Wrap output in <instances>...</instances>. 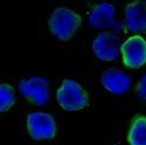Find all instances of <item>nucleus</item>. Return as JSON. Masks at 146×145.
<instances>
[{
    "instance_id": "nucleus-1",
    "label": "nucleus",
    "mask_w": 146,
    "mask_h": 145,
    "mask_svg": "<svg viewBox=\"0 0 146 145\" xmlns=\"http://www.w3.org/2000/svg\"><path fill=\"white\" fill-rule=\"evenodd\" d=\"M81 25V16L66 7H59L54 9L48 20V29L52 35L63 42L71 39Z\"/></svg>"
},
{
    "instance_id": "nucleus-2",
    "label": "nucleus",
    "mask_w": 146,
    "mask_h": 145,
    "mask_svg": "<svg viewBox=\"0 0 146 145\" xmlns=\"http://www.w3.org/2000/svg\"><path fill=\"white\" fill-rule=\"evenodd\" d=\"M56 100L64 111H81L89 105V94L80 83L66 78L56 91Z\"/></svg>"
},
{
    "instance_id": "nucleus-3",
    "label": "nucleus",
    "mask_w": 146,
    "mask_h": 145,
    "mask_svg": "<svg viewBox=\"0 0 146 145\" xmlns=\"http://www.w3.org/2000/svg\"><path fill=\"white\" fill-rule=\"evenodd\" d=\"M27 128L29 135L36 140L51 139L56 134V123L54 118L45 112H32L27 118Z\"/></svg>"
},
{
    "instance_id": "nucleus-4",
    "label": "nucleus",
    "mask_w": 146,
    "mask_h": 145,
    "mask_svg": "<svg viewBox=\"0 0 146 145\" xmlns=\"http://www.w3.org/2000/svg\"><path fill=\"white\" fill-rule=\"evenodd\" d=\"M92 49L98 59L102 61H114L122 49L121 38L114 31H102L93 41Z\"/></svg>"
},
{
    "instance_id": "nucleus-5",
    "label": "nucleus",
    "mask_w": 146,
    "mask_h": 145,
    "mask_svg": "<svg viewBox=\"0 0 146 145\" xmlns=\"http://www.w3.org/2000/svg\"><path fill=\"white\" fill-rule=\"evenodd\" d=\"M19 92L33 105L38 106L45 105L50 99L48 82L46 78L40 76L21 81L19 83Z\"/></svg>"
},
{
    "instance_id": "nucleus-6",
    "label": "nucleus",
    "mask_w": 146,
    "mask_h": 145,
    "mask_svg": "<svg viewBox=\"0 0 146 145\" xmlns=\"http://www.w3.org/2000/svg\"><path fill=\"white\" fill-rule=\"evenodd\" d=\"M122 58L128 68L137 69L146 63V41L141 36H132L122 43Z\"/></svg>"
},
{
    "instance_id": "nucleus-7",
    "label": "nucleus",
    "mask_w": 146,
    "mask_h": 145,
    "mask_svg": "<svg viewBox=\"0 0 146 145\" xmlns=\"http://www.w3.org/2000/svg\"><path fill=\"white\" fill-rule=\"evenodd\" d=\"M100 82L102 86L113 94H122L131 89V77L120 68H108L102 71Z\"/></svg>"
},
{
    "instance_id": "nucleus-8",
    "label": "nucleus",
    "mask_w": 146,
    "mask_h": 145,
    "mask_svg": "<svg viewBox=\"0 0 146 145\" xmlns=\"http://www.w3.org/2000/svg\"><path fill=\"white\" fill-rule=\"evenodd\" d=\"M89 23L98 29H120L115 21V8L109 3L96 5L89 14Z\"/></svg>"
},
{
    "instance_id": "nucleus-9",
    "label": "nucleus",
    "mask_w": 146,
    "mask_h": 145,
    "mask_svg": "<svg viewBox=\"0 0 146 145\" xmlns=\"http://www.w3.org/2000/svg\"><path fill=\"white\" fill-rule=\"evenodd\" d=\"M124 24L129 31H146V3L135 1L127 5Z\"/></svg>"
},
{
    "instance_id": "nucleus-10",
    "label": "nucleus",
    "mask_w": 146,
    "mask_h": 145,
    "mask_svg": "<svg viewBox=\"0 0 146 145\" xmlns=\"http://www.w3.org/2000/svg\"><path fill=\"white\" fill-rule=\"evenodd\" d=\"M130 145H146V116H136L128 132Z\"/></svg>"
},
{
    "instance_id": "nucleus-11",
    "label": "nucleus",
    "mask_w": 146,
    "mask_h": 145,
    "mask_svg": "<svg viewBox=\"0 0 146 145\" xmlns=\"http://www.w3.org/2000/svg\"><path fill=\"white\" fill-rule=\"evenodd\" d=\"M15 104V91L8 84H0V112H7Z\"/></svg>"
},
{
    "instance_id": "nucleus-12",
    "label": "nucleus",
    "mask_w": 146,
    "mask_h": 145,
    "mask_svg": "<svg viewBox=\"0 0 146 145\" xmlns=\"http://www.w3.org/2000/svg\"><path fill=\"white\" fill-rule=\"evenodd\" d=\"M136 94L140 101L146 104V74H144L140 77L136 88Z\"/></svg>"
}]
</instances>
